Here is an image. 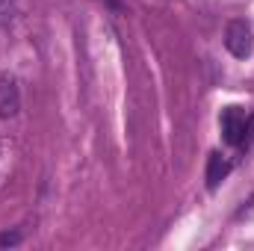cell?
Returning a JSON list of instances; mask_svg holds the SVG:
<instances>
[{
  "mask_svg": "<svg viewBox=\"0 0 254 251\" xmlns=\"http://www.w3.org/2000/svg\"><path fill=\"white\" fill-rule=\"evenodd\" d=\"M225 48H228V51H231L237 60H246V57H252V51H254L252 24H249V21H243V18L231 21V24H228V30H225Z\"/></svg>",
  "mask_w": 254,
  "mask_h": 251,
  "instance_id": "obj_1",
  "label": "cell"
},
{
  "mask_svg": "<svg viewBox=\"0 0 254 251\" xmlns=\"http://www.w3.org/2000/svg\"><path fill=\"white\" fill-rule=\"evenodd\" d=\"M222 133H225V142L228 145H243L246 136H249V119L240 107H228L222 113Z\"/></svg>",
  "mask_w": 254,
  "mask_h": 251,
  "instance_id": "obj_2",
  "label": "cell"
},
{
  "mask_svg": "<svg viewBox=\"0 0 254 251\" xmlns=\"http://www.w3.org/2000/svg\"><path fill=\"white\" fill-rule=\"evenodd\" d=\"M21 110V92L15 77H0V119H12Z\"/></svg>",
  "mask_w": 254,
  "mask_h": 251,
  "instance_id": "obj_3",
  "label": "cell"
},
{
  "mask_svg": "<svg viewBox=\"0 0 254 251\" xmlns=\"http://www.w3.org/2000/svg\"><path fill=\"white\" fill-rule=\"evenodd\" d=\"M228 172H231V163H228L219 151H213L210 160H207V187L216 189L225 178H228Z\"/></svg>",
  "mask_w": 254,
  "mask_h": 251,
  "instance_id": "obj_4",
  "label": "cell"
},
{
  "mask_svg": "<svg viewBox=\"0 0 254 251\" xmlns=\"http://www.w3.org/2000/svg\"><path fill=\"white\" fill-rule=\"evenodd\" d=\"M15 12V0H0V21H9Z\"/></svg>",
  "mask_w": 254,
  "mask_h": 251,
  "instance_id": "obj_5",
  "label": "cell"
},
{
  "mask_svg": "<svg viewBox=\"0 0 254 251\" xmlns=\"http://www.w3.org/2000/svg\"><path fill=\"white\" fill-rule=\"evenodd\" d=\"M15 243H21V234L18 231H12V234H0V246L6 249V246H15Z\"/></svg>",
  "mask_w": 254,
  "mask_h": 251,
  "instance_id": "obj_6",
  "label": "cell"
},
{
  "mask_svg": "<svg viewBox=\"0 0 254 251\" xmlns=\"http://www.w3.org/2000/svg\"><path fill=\"white\" fill-rule=\"evenodd\" d=\"M246 139H252V142H254V116L249 119V136H246Z\"/></svg>",
  "mask_w": 254,
  "mask_h": 251,
  "instance_id": "obj_7",
  "label": "cell"
}]
</instances>
